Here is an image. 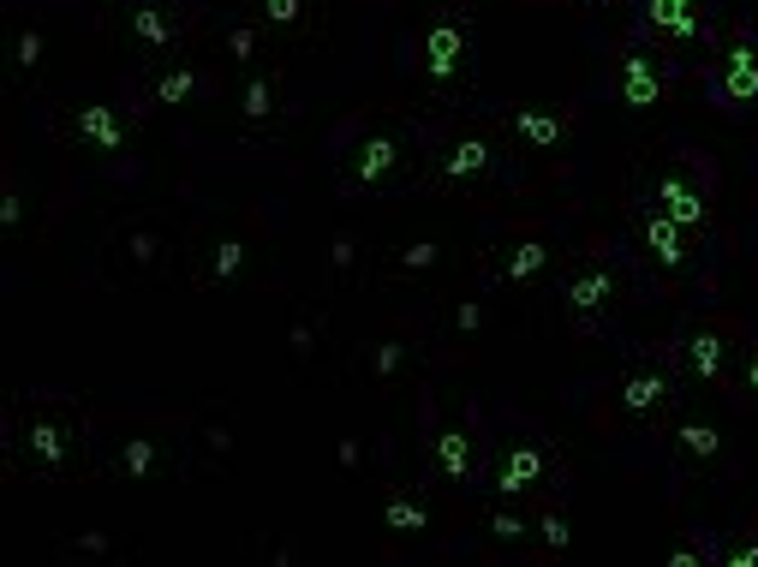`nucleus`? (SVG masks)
Wrapping results in <instances>:
<instances>
[{"label": "nucleus", "instance_id": "obj_1", "mask_svg": "<svg viewBox=\"0 0 758 567\" xmlns=\"http://www.w3.org/2000/svg\"><path fill=\"white\" fill-rule=\"evenodd\" d=\"M658 203H663L669 222H681V227H698V222H705V197H698L687 180H663V185H658Z\"/></svg>", "mask_w": 758, "mask_h": 567}, {"label": "nucleus", "instance_id": "obj_2", "mask_svg": "<svg viewBox=\"0 0 758 567\" xmlns=\"http://www.w3.org/2000/svg\"><path fill=\"white\" fill-rule=\"evenodd\" d=\"M723 96H728V101H752V96H758V54H752V49H728Z\"/></svg>", "mask_w": 758, "mask_h": 567}, {"label": "nucleus", "instance_id": "obj_3", "mask_svg": "<svg viewBox=\"0 0 758 567\" xmlns=\"http://www.w3.org/2000/svg\"><path fill=\"white\" fill-rule=\"evenodd\" d=\"M460 49H466V36L455 31V24H436V31L425 36V61H430V78H455V66H460Z\"/></svg>", "mask_w": 758, "mask_h": 567}, {"label": "nucleus", "instance_id": "obj_4", "mask_svg": "<svg viewBox=\"0 0 758 567\" xmlns=\"http://www.w3.org/2000/svg\"><path fill=\"white\" fill-rule=\"evenodd\" d=\"M78 132L96 143V150H120L126 132H120V120H114V108H102V101H90V108L78 114Z\"/></svg>", "mask_w": 758, "mask_h": 567}, {"label": "nucleus", "instance_id": "obj_5", "mask_svg": "<svg viewBox=\"0 0 758 567\" xmlns=\"http://www.w3.org/2000/svg\"><path fill=\"white\" fill-rule=\"evenodd\" d=\"M537 472H544V454H537V448H514V454L502 460V478H495V484H502V496H520Z\"/></svg>", "mask_w": 758, "mask_h": 567}, {"label": "nucleus", "instance_id": "obj_6", "mask_svg": "<svg viewBox=\"0 0 758 567\" xmlns=\"http://www.w3.org/2000/svg\"><path fill=\"white\" fill-rule=\"evenodd\" d=\"M621 96H627V108H651L658 101V72H651V61H627V72H621Z\"/></svg>", "mask_w": 758, "mask_h": 567}, {"label": "nucleus", "instance_id": "obj_7", "mask_svg": "<svg viewBox=\"0 0 758 567\" xmlns=\"http://www.w3.org/2000/svg\"><path fill=\"white\" fill-rule=\"evenodd\" d=\"M645 239H651V252H658V264L669 269H681V222H669V215H651V227H645Z\"/></svg>", "mask_w": 758, "mask_h": 567}, {"label": "nucleus", "instance_id": "obj_8", "mask_svg": "<svg viewBox=\"0 0 758 567\" xmlns=\"http://www.w3.org/2000/svg\"><path fill=\"white\" fill-rule=\"evenodd\" d=\"M651 24L669 36H698V19L687 12V0H651Z\"/></svg>", "mask_w": 758, "mask_h": 567}, {"label": "nucleus", "instance_id": "obj_9", "mask_svg": "<svg viewBox=\"0 0 758 567\" xmlns=\"http://www.w3.org/2000/svg\"><path fill=\"white\" fill-rule=\"evenodd\" d=\"M663 395H669V383H663V376H627L621 406H627V413H651V406H658Z\"/></svg>", "mask_w": 758, "mask_h": 567}, {"label": "nucleus", "instance_id": "obj_10", "mask_svg": "<svg viewBox=\"0 0 758 567\" xmlns=\"http://www.w3.org/2000/svg\"><path fill=\"white\" fill-rule=\"evenodd\" d=\"M395 156H401V143H388V138H371L359 150V180H383L388 168H395Z\"/></svg>", "mask_w": 758, "mask_h": 567}, {"label": "nucleus", "instance_id": "obj_11", "mask_svg": "<svg viewBox=\"0 0 758 567\" xmlns=\"http://www.w3.org/2000/svg\"><path fill=\"white\" fill-rule=\"evenodd\" d=\"M687 365H693V371L711 383V376L723 371V334H693V346H687Z\"/></svg>", "mask_w": 758, "mask_h": 567}, {"label": "nucleus", "instance_id": "obj_12", "mask_svg": "<svg viewBox=\"0 0 758 567\" xmlns=\"http://www.w3.org/2000/svg\"><path fill=\"white\" fill-rule=\"evenodd\" d=\"M436 460H442L448 478H466V467H472V448H466V436H460V430H442V436H436Z\"/></svg>", "mask_w": 758, "mask_h": 567}, {"label": "nucleus", "instance_id": "obj_13", "mask_svg": "<svg viewBox=\"0 0 758 567\" xmlns=\"http://www.w3.org/2000/svg\"><path fill=\"white\" fill-rule=\"evenodd\" d=\"M609 299V275L604 269H591V275H579L574 287H567V304H574V311H597V304Z\"/></svg>", "mask_w": 758, "mask_h": 567}, {"label": "nucleus", "instance_id": "obj_14", "mask_svg": "<svg viewBox=\"0 0 758 567\" xmlns=\"http://www.w3.org/2000/svg\"><path fill=\"white\" fill-rule=\"evenodd\" d=\"M484 168H490V143H455V150H448V173H455V180L484 173Z\"/></svg>", "mask_w": 758, "mask_h": 567}, {"label": "nucleus", "instance_id": "obj_15", "mask_svg": "<svg viewBox=\"0 0 758 567\" xmlns=\"http://www.w3.org/2000/svg\"><path fill=\"white\" fill-rule=\"evenodd\" d=\"M514 132L526 143H562V120H549V114H520Z\"/></svg>", "mask_w": 758, "mask_h": 567}, {"label": "nucleus", "instance_id": "obj_16", "mask_svg": "<svg viewBox=\"0 0 758 567\" xmlns=\"http://www.w3.org/2000/svg\"><path fill=\"white\" fill-rule=\"evenodd\" d=\"M31 448H36L42 467H61V460H66V436L54 430V425H36V430H31Z\"/></svg>", "mask_w": 758, "mask_h": 567}, {"label": "nucleus", "instance_id": "obj_17", "mask_svg": "<svg viewBox=\"0 0 758 567\" xmlns=\"http://www.w3.org/2000/svg\"><path fill=\"white\" fill-rule=\"evenodd\" d=\"M544 245H537V239H526V245H514V257H508V275H514V281H526V275H537V269H544Z\"/></svg>", "mask_w": 758, "mask_h": 567}, {"label": "nucleus", "instance_id": "obj_18", "mask_svg": "<svg viewBox=\"0 0 758 567\" xmlns=\"http://www.w3.org/2000/svg\"><path fill=\"white\" fill-rule=\"evenodd\" d=\"M681 448H687V454H698V460H711V454L723 448V436L705 430V425H681Z\"/></svg>", "mask_w": 758, "mask_h": 567}, {"label": "nucleus", "instance_id": "obj_19", "mask_svg": "<svg viewBox=\"0 0 758 567\" xmlns=\"http://www.w3.org/2000/svg\"><path fill=\"white\" fill-rule=\"evenodd\" d=\"M192 84H197V78H192V72H185V66H180V72H168V78L156 84V101H168V108H180V101L192 96Z\"/></svg>", "mask_w": 758, "mask_h": 567}, {"label": "nucleus", "instance_id": "obj_20", "mask_svg": "<svg viewBox=\"0 0 758 567\" xmlns=\"http://www.w3.org/2000/svg\"><path fill=\"white\" fill-rule=\"evenodd\" d=\"M239 264H245V245L239 239H222V245H215V281H233V275H239Z\"/></svg>", "mask_w": 758, "mask_h": 567}, {"label": "nucleus", "instance_id": "obj_21", "mask_svg": "<svg viewBox=\"0 0 758 567\" xmlns=\"http://www.w3.org/2000/svg\"><path fill=\"white\" fill-rule=\"evenodd\" d=\"M383 520H388L395 532H418V526H425V507H418V502H406V496H395Z\"/></svg>", "mask_w": 758, "mask_h": 567}, {"label": "nucleus", "instance_id": "obj_22", "mask_svg": "<svg viewBox=\"0 0 758 567\" xmlns=\"http://www.w3.org/2000/svg\"><path fill=\"white\" fill-rule=\"evenodd\" d=\"M132 31H138L143 42H168V24H162V12H150V7H143V12H132Z\"/></svg>", "mask_w": 758, "mask_h": 567}, {"label": "nucleus", "instance_id": "obj_23", "mask_svg": "<svg viewBox=\"0 0 758 567\" xmlns=\"http://www.w3.org/2000/svg\"><path fill=\"white\" fill-rule=\"evenodd\" d=\"M269 84L264 78H252V84H245V114H252V120H264V114H269Z\"/></svg>", "mask_w": 758, "mask_h": 567}, {"label": "nucleus", "instance_id": "obj_24", "mask_svg": "<svg viewBox=\"0 0 758 567\" xmlns=\"http://www.w3.org/2000/svg\"><path fill=\"white\" fill-rule=\"evenodd\" d=\"M150 460H156V448L150 442H143V436H138V442H126V472H150Z\"/></svg>", "mask_w": 758, "mask_h": 567}, {"label": "nucleus", "instance_id": "obj_25", "mask_svg": "<svg viewBox=\"0 0 758 567\" xmlns=\"http://www.w3.org/2000/svg\"><path fill=\"white\" fill-rule=\"evenodd\" d=\"M567 537H574V526H567L562 514H549V520H544V544H549V549H567Z\"/></svg>", "mask_w": 758, "mask_h": 567}, {"label": "nucleus", "instance_id": "obj_26", "mask_svg": "<svg viewBox=\"0 0 758 567\" xmlns=\"http://www.w3.org/2000/svg\"><path fill=\"white\" fill-rule=\"evenodd\" d=\"M401 264H406V269H430V264H436V245H406Z\"/></svg>", "mask_w": 758, "mask_h": 567}, {"label": "nucleus", "instance_id": "obj_27", "mask_svg": "<svg viewBox=\"0 0 758 567\" xmlns=\"http://www.w3.org/2000/svg\"><path fill=\"white\" fill-rule=\"evenodd\" d=\"M264 12H269L275 24H293L299 19V0H264Z\"/></svg>", "mask_w": 758, "mask_h": 567}, {"label": "nucleus", "instance_id": "obj_28", "mask_svg": "<svg viewBox=\"0 0 758 567\" xmlns=\"http://www.w3.org/2000/svg\"><path fill=\"white\" fill-rule=\"evenodd\" d=\"M36 61H42V36L24 31V36H19V66H36Z\"/></svg>", "mask_w": 758, "mask_h": 567}, {"label": "nucleus", "instance_id": "obj_29", "mask_svg": "<svg viewBox=\"0 0 758 567\" xmlns=\"http://www.w3.org/2000/svg\"><path fill=\"white\" fill-rule=\"evenodd\" d=\"M490 532H495V537H520V532H526V526H520L514 514H495V520H490Z\"/></svg>", "mask_w": 758, "mask_h": 567}, {"label": "nucleus", "instance_id": "obj_30", "mask_svg": "<svg viewBox=\"0 0 758 567\" xmlns=\"http://www.w3.org/2000/svg\"><path fill=\"white\" fill-rule=\"evenodd\" d=\"M455 323H460L466 334H472L478 323H484V311H478V304H460V311H455Z\"/></svg>", "mask_w": 758, "mask_h": 567}, {"label": "nucleus", "instance_id": "obj_31", "mask_svg": "<svg viewBox=\"0 0 758 567\" xmlns=\"http://www.w3.org/2000/svg\"><path fill=\"white\" fill-rule=\"evenodd\" d=\"M376 371H383V376H388V371H401V346H395V341H388L383 353H376Z\"/></svg>", "mask_w": 758, "mask_h": 567}, {"label": "nucleus", "instance_id": "obj_32", "mask_svg": "<svg viewBox=\"0 0 758 567\" xmlns=\"http://www.w3.org/2000/svg\"><path fill=\"white\" fill-rule=\"evenodd\" d=\"M19 215H24V203H19V197H12V192H7V197H0V222H7V227H12V222H19Z\"/></svg>", "mask_w": 758, "mask_h": 567}, {"label": "nucleus", "instance_id": "obj_33", "mask_svg": "<svg viewBox=\"0 0 758 567\" xmlns=\"http://www.w3.org/2000/svg\"><path fill=\"white\" fill-rule=\"evenodd\" d=\"M735 567H758V544H747V549H735V556H728Z\"/></svg>", "mask_w": 758, "mask_h": 567}, {"label": "nucleus", "instance_id": "obj_34", "mask_svg": "<svg viewBox=\"0 0 758 567\" xmlns=\"http://www.w3.org/2000/svg\"><path fill=\"white\" fill-rule=\"evenodd\" d=\"M747 383H758V359H752V371H747Z\"/></svg>", "mask_w": 758, "mask_h": 567}]
</instances>
